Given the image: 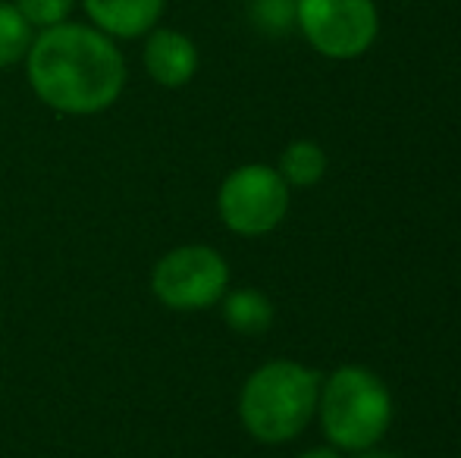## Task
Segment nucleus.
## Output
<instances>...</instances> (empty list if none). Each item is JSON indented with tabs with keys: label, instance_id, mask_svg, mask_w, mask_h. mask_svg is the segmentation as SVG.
I'll return each mask as SVG.
<instances>
[{
	"label": "nucleus",
	"instance_id": "f257e3e1",
	"mask_svg": "<svg viewBox=\"0 0 461 458\" xmlns=\"http://www.w3.org/2000/svg\"><path fill=\"white\" fill-rule=\"evenodd\" d=\"M25 57L35 94L69 116L107 111L126 85V60L120 48L92 25L60 22L44 29Z\"/></svg>",
	"mask_w": 461,
	"mask_h": 458
},
{
	"label": "nucleus",
	"instance_id": "9d476101",
	"mask_svg": "<svg viewBox=\"0 0 461 458\" xmlns=\"http://www.w3.org/2000/svg\"><path fill=\"white\" fill-rule=\"evenodd\" d=\"M279 176H283L285 185L292 189H308V185H317L327 173V154H323L321 145L302 139L292 141L289 148L279 157Z\"/></svg>",
	"mask_w": 461,
	"mask_h": 458
},
{
	"label": "nucleus",
	"instance_id": "39448f33",
	"mask_svg": "<svg viewBox=\"0 0 461 458\" xmlns=\"http://www.w3.org/2000/svg\"><path fill=\"white\" fill-rule=\"evenodd\" d=\"M230 286L223 255L207 245H183L154 264L151 289L173 311H201L217 305Z\"/></svg>",
	"mask_w": 461,
	"mask_h": 458
},
{
	"label": "nucleus",
	"instance_id": "4468645a",
	"mask_svg": "<svg viewBox=\"0 0 461 458\" xmlns=\"http://www.w3.org/2000/svg\"><path fill=\"white\" fill-rule=\"evenodd\" d=\"M298 458H339V453H336V449H311V453H304Z\"/></svg>",
	"mask_w": 461,
	"mask_h": 458
},
{
	"label": "nucleus",
	"instance_id": "9b49d317",
	"mask_svg": "<svg viewBox=\"0 0 461 458\" xmlns=\"http://www.w3.org/2000/svg\"><path fill=\"white\" fill-rule=\"evenodd\" d=\"M32 48V25L13 4L0 0V69L19 63Z\"/></svg>",
	"mask_w": 461,
	"mask_h": 458
},
{
	"label": "nucleus",
	"instance_id": "6e6552de",
	"mask_svg": "<svg viewBox=\"0 0 461 458\" xmlns=\"http://www.w3.org/2000/svg\"><path fill=\"white\" fill-rule=\"evenodd\" d=\"M86 13L104 35L139 38L158 25L164 0H86Z\"/></svg>",
	"mask_w": 461,
	"mask_h": 458
},
{
	"label": "nucleus",
	"instance_id": "2eb2a0df",
	"mask_svg": "<svg viewBox=\"0 0 461 458\" xmlns=\"http://www.w3.org/2000/svg\"><path fill=\"white\" fill-rule=\"evenodd\" d=\"M358 458H393V455H383V453H367V455H358Z\"/></svg>",
	"mask_w": 461,
	"mask_h": 458
},
{
	"label": "nucleus",
	"instance_id": "1a4fd4ad",
	"mask_svg": "<svg viewBox=\"0 0 461 458\" xmlns=\"http://www.w3.org/2000/svg\"><path fill=\"white\" fill-rule=\"evenodd\" d=\"M223 318L242 337H261L274 324V305L258 289H236L223 299Z\"/></svg>",
	"mask_w": 461,
	"mask_h": 458
},
{
	"label": "nucleus",
	"instance_id": "f03ea898",
	"mask_svg": "<svg viewBox=\"0 0 461 458\" xmlns=\"http://www.w3.org/2000/svg\"><path fill=\"white\" fill-rule=\"evenodd\" d=\"M321 396V373L298 361H267L242 386L239 418L258 443H289L311 424Z\"/></svg>",
	"mask_w": 461,
	"mask_h": 458
},
{
	"label": "nucleus",
	"instance_id": "f8f14e48",
	"mask_svg": "<svg viewBox=\"0 0 461 458\" xmlns=\"http://www.w3.org/2000/svg\"><path fill=\"white\" fill-rule=\"evenodd\" d=\"M298 0H249V16L264 35H285L295 29Z\"/></svg>",
	"mask_w": 461,
	"mask_h": 458
},
{
	"label": "nucleus",
	"instance_id": "ddd939ff",
	"mask_svg": "<svg viewBox=\"0 0 461 458\" xmlns=\"http://www.w3.org/2000/svg\"><path fill=\"white\" fill-rule=\"evenodd\" d=\"M76 0H13L23 19L32 29H54V25L67 22L73 13Z\"/></svg>",
	"mask_w": 461,
	"mask_h": 458
},
{
	"label": "nucleus",
	"instance_id": "7ed1b4c3",
	"mask_svg": "<svg viewBox=\"0 0 461 458\" xmlns=\"http://www.w3.org/2000/svg\"><path fill=\"white\" fill-rule=\"evenodd\" d=\"M317 415L323 434L336 449L365 453L386 436L393 424V396L376 373L348 364L321 383Z\"/></svg>",
	"mask_w": 461,
	"mask_h": 458
},
{
	"label": "nucleus",
	"instance_id": "0eeeda50",
	"mask_svg": "<svg viewBox=\"0 0 461 458\" xmlns=\"http://www.w3.org/2000/svg\"><path fill=\"white\" fill-rule=\"evenodd\" d=\"M145 69L158 85L183 88L198 73V48L176 29H151L145 44Z\"/></svg>",
	"mask_w": 461,
	"mask_h": 458
},
{
	"label": "nucleus",
	"instance_id": "423d86ee",
	"mask_svg": "<svg viewBox=\"0 0 461 458\" xmlns=\"http://www.w3.org/2000/svg\"><path fill=\"white\" fill-rule=\"evenodd\" d=\"M217 211L220 220L239 236H267L289 211V185L274 166L245 164L223 179Z\"/></svg>",
	"mask_w": 461,
	"mask_h": 458
},
{
	"label": "nucleus",
	"instance_id": "20e7f679",
	"mask_svg": "<svg viewBox=\"0 0 461 458\" xmlns=\"http://www.w3.org/2000/svg\"><path fill=\"white\" fill-rule=\"evenodd\" d=\"M295 25L317 54L355 60L374 48L380 13L374 0H298Z\"/></svg>",
	"mask_w": 461,
	"mask_h": 458
}]
</instances>
